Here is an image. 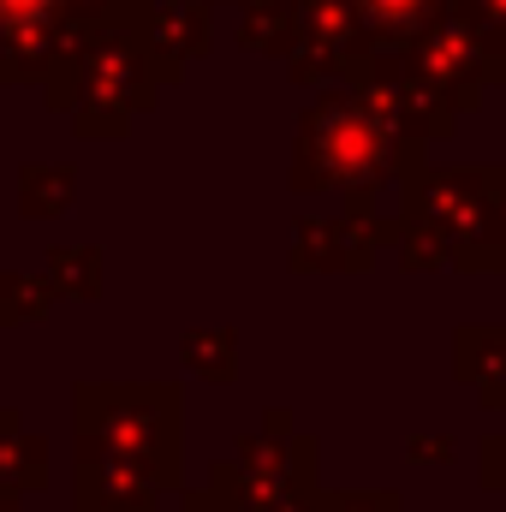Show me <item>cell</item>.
Segmentation results:
<instances>
[{"instance_id": "7a4b0ae2", "label": "cell", "mask_w": 506, "mask_h": 512, "mask_svg": "<svg viewBox=\"0 0 506 512\" xmlns=\"http://www.w3.org/2000/svg\"><path fill=\"white\" fill-rule=\"evenodd\" d=\"M405 143L411 137H399L364 96L328 90L304 114L298 179H304V191H322V185L352 191V209H364V233L376 239V191H381V179L393 173V161H399Z\"/></svg>"}, {"instance_id": "6da1fadb", "label": "cell", "mask_w": 506, "mask_h": 512, "mask_svg": "<svg viewBox=\"0 0 506 512\" xmlns=\"http://www.w3.org/2000/svg\"><path fill=\"white\" fill-rule=\"evenodd\" d=\"M143 42L149 30H126L120 6L96 24H72L54 54V108H72L90 137H114L155 90V72H143Z\"/></svg>"}, {"instance_id": "9c48e42d", "label": "cell", "mask_w": 506, "mask_h": 512, "mask_svg": "<svg viewBox=\"0 0 506 512\" xmlns=\"http://www.w3.org/2000/svg\"><path fill=\"white\" fill-rule=\"evenodd\" d=\"M459 18H471V24L506 54V0H459Z\"/></svg>"}, {"instance_id": "3957f363", "label": "cell", "mask_w": 506, "mask_h": 512, "mask_svg": "<svg viewBox=\"0 0 506 512\" xmlns=\"http://www.w3.org/2000/svg\"><path fill=\"white\" fill-rule=\"evenodd\" d=\"M405 60H411L423 78H435L441 96H447L453 108L477 102L495 78H506V54L471 24V18H459V12L435 18V24L405 48Z\"/></svg>"}, {"instance_id": "52a82bcc", "label": "cell", "mask_w": 506, "mask_h": 512, "mask_svg": "<svg viewBox=\"0 0 506 512\" xmlns=\"http://www.w3.org/2000/svg\"><path fill=\"white\" fill-rule=\"evenodd\" d=\"M304 233V245H298V262H316V268H352V262H364L370 245L358 239L364 227H352V221H304L298 227Z\"/></svg>"}, {"instance_id": "30bf717a", "label": "cell", "mask_w": 506, "mask_h": 512, "mask_svg": "<svg viewBox=\"0 0 506 512\" xmlns=\"http://www.w3.org/2000/svg\"><path fill=\"white\" fill-rule=\"evenodd\" d=\"M120 0H66V12H72V24H96V18H108Z\"/></svg>"}, {"instance_id": "5b68a950", "label": "cell", "mask_w": 506, "mask_h": 512, "mask_svg": "<svg viewBox=\"0 0 506 512\" xmlns=\"http://www.w3.org/2000/svg\"><path fill=\"white\" fill-rule=\"evenodd\" d=\"M358 12V36L370 54H387V48H411L435 18H441V0H352Z\"/></svg>"}, {"instance_id": "ba28073f", "label": "cell", "mask_w": 506, "mask_h": 512, "mask_svg": "<svg viewBox=\"0 0 506 512\" xmlns=\"http://www.w3.org/2000/svg\"><path fill=\"white\" fill-rule=\"evenodd\" d=\"M72 197H78V173L72 167H24L18 173L24 215H60V209H72Z\"/></svg>"}, {"instance_id": "8992f818", "label": "cell", "mask_w": 506, "mask_h": 512, "mask_svg": "<svg viewBox=\"0 0 506 512\" xmlns=\"http://www.w3.org/2000/svg\"><path fill=\"white\" fill-rule=\"evenodd\" d=\"M209 48V18L203 6H149V54H155V78H173L185 60H197Z\"/></svg>"}, {"instance_id": "277c9868", "label": "cell", "mask_w": 506, "mask_h": 512, "mask_svg": "<svg viewBox=\"0 0 506 512\" xmlns=\"http://www.w3.org/2000/svg\"><path fill=\"white\" fill-rule=\"evenodd\" d=\"M66 18V0H0V78L54 66L60 42L72 36Z\"/></svg>"}]
</instances>
